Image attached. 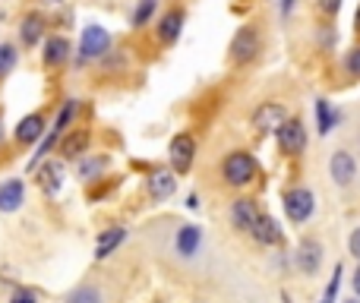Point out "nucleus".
<instances>
[{
    "label": "nucleus",
    "mask_w": 360,
    "mask_h": 303,
    "mask_svg": "<svg viewBox=\"0 0 360 303\" xmlns=\"http://www.w3.org/2000/svg\"><path fill=\"white\" fill-rule=\"evenodd\" d=\"M221 171H224V180H228L231 186H247L250 180L256 177V158L253 155H247V152H231L228 158H224V165H221Z\"/></svg>",
    "instance_id": "obj_1"
},
{
    "label": "nucleus",
    "mask_w": 360,
    "mask_h": 303,
    "mask_svg": "<svg viewBox=\"0 0 360 303\" xmlns=\"http://www.w3.org/2000/svg\"><path fill=\"white\" fill-rule=\"evenodd\" d=\"M262 41H259V32L253 29V25H243V29H237L234 41H231V60L234 63H250L256 54H259Z\"/></svg>",
    "instance_id": "obj_2"
},
{
    "label": "nucleus",
    "mask_w": 360,
    "mask_h": 303,
    "mask_svg": "<svg viewBox=\"0 0 360 303\" xmlns=\"http://www.w3.org/2000/svg\"><path fill=\"white\" fill-rule=\"evenodd\" d=\"M313 209H316V199H313V193L307 190V186H297V190L285 193V212L294 224H304L307 218L313 215Z\"/></svg>",
    "instance_id": "obj_3"
},
{
    "label": "nucleus",
    "mask_w": 360,
    "mask_h": 303,
    "mask_svg": "<svg viewBox=\"0 0 360 303\" xmlns=\"http://www.w3.org/2000/svg\"><path fill=\"white\" fill-rule=\"evenodd\" d=\"M288 120H291L288 111L281 105H275V101H266V105H259L253 111V127H256V133H262V136H266V133H278Z\"/></svg>",
    "instance_id": "obj_4"
},
{
    "label": "nucleus",
    "mask_w": 360,
    "mask_h": 303,
    "mask_svg": "<svg viewBox=\"0 0 360 303\" xmlns=\"http://www.w3.org/2000/svg\"><path fill=\"white\" fill-rule=\"evenodd\" d=\"M193 158H196V139L190 133H177L171 139V167L174 174H186L193 167Z\"/></svg>",
    "instance_id": "obj_5"
},
{
    "label": "nucleus",
    "mask_w": 360,
    "mask_h": 303,
    "mask_svg": "<svg viewBox=\"0 0 360 303\" xmlns=\"http://www.w3.org/2000/svg\"><path fill=\"white\" fill-rule=\"evenodd\" d=\"M111 48V35H108L105 25H86V32H82V60H92V57H101L105 51Z\"/></svg>",
    "instance_id": "obj_6"
},
{
    "label": "nucleus",
    "mask_w": 360,
    "mask_h": 303,
    "mask_svg": "<svg viewBox=\"0 0 360 303\" xmlns=\"http://www.w3.org/2000/svg\"><path fill=\"white\" fill-rule=\"evenodd\" d=\"M329 174H332V180H335L338 186H351V183H354V177H357V161H354V155L345 152V149H338V152L329 158Z\"/></svg>",
    "instance_id": "obj_7"
},
{
    "label": "nucleus",
    "mask_w": 360,
    "mask_h": 303,
    "mask_svg": "<svg viewBox=\"0 0 360 303\" xmlns=\"http://www.w3.org/2000/svg\"><path fill=\"white\" fill-rule=\"evenodd\" d=\"M278 146H281V152H288V155L304 152V146H307L304 124H300V120H288V124L278 130Z\"/></svg>",
    "instance_id": "obj_8"
},
{
    "label": "nucleus",
    "mask_w": 360,
    "mask_h": 303,
    "mask_svg": "<svg viewBox=\"0 0 360 303\" xmlns=\"http://www.w3.org/2000/svg\"><path fill=\"white\" fill-rule=\"evenodd\" d=\"M231 221H234L237 231H250V234H253L256 221H259V209H256L253 199H237V202L231 205Z\"/></svg>",
    "instance_id": "obj_9"
},
{
    "label": "nucleus",
    "mask_w": 360,
    "mask_h": 303,
    "mask_svg": "<svg viewBox=\"0 0 360 303\" xmlns=\"http://www.w3.org/2000/svg\"><path fill=\"white\" fill-rule=\"evenodd\" d=\"M319 266H323V247H319L316 240H310V237H307V240L297 247V269L304 275H316Z\"/></svg>",
    "instance_id": "obj_10"
},
{
    "label": "nucleus",
    "mask_w": 360,
    "mask_h": 303,
    "mask_svg": "<svg viewBox=\"0 0 360 303\" xmlns=\"http://www.w3.org/2000/svg\"><path fill=\"white\" fill-rule=\"evenodd\" d=\"M70 41L63 35H51L48 41H44V51H41V60L44 67H63V63L70 60Z\"/></svg>",
    "instance_id": "obj_11"
},
{
    "label": "nucleus",
    "mask_w": 360,
    "mask_h": 303,
    "mask_svg": "<svg viewBox=\"0 0 360 303\" xmlns=\"http://www.w3.org/2000/svg\"><path fill=\"white\" fill-rule=\"evenodd\" d=\"M174 190H177L174 171H152V174H149V196L155 199V202H162V199L174 196Z\"/></svg>",
    "instance_id": "obj_12"
},
{
    "label": "nucleus",
    "mask_w": 360,
    "mask_h": 303,
    "mask_svg": "<svg viewBox=\"0 0 360 303\" xmlns=\"http://www.w3.org/2000/svg\"><path fill=\"white\" fill-rule=\"evenodd\" d=\"M25 199V183L22 180H6V183H0V212H16L19 205H22Z\"/></svg>",
    "instance_id": "obj_13"
},
{
    "label": "nucleus",
    "mask_w": 360,
    "mask_h": 303,
    "mask_svg": "<svg viewBox=\"0 0 360 303\" xmlns=\"http://www.w3.org/2000/svg\"><path fill=\"white\" fill-rule=\"evenodd\" d=\"M124 240H127V228H108V231H101L98 240H95V259H108V256H111Z\"/></svg>",
    "instance_id": "obj_14"
},
{
    "label": "nucleus",
    "mask_w": 360,
    "mask_h": 303,
    "mask_svg": "<svg viewBox=\"0 0 360 303\" xmlns=\"http://www.w3.org/2000/svg\"><path fill=\"white\" fill-rule=\"evenodd\" d=\"M41 38H44V19L38 16V13L22 16V25H19V41H22L25 48H35Z\"/></svg>",
    "instance_id": "obj_15"
},
{
    "label": "nucleus",
    "mask_w": 360,
    "mask_h": 303,
    "mask_svg": "<svg viewBox=\"0 0 360 303\" xmlns=\"http://www.w3.org/2000/svg\"><path fill=\"white\" fill-rule=\"evenodd\" d=\"M180 32H184V10H171L162 16V25H158V38H162L165 44H174L180 38Z\"/></svg>",
    "instance_id": "obj_16"
},
{
    "label": "nucleus",
    "mask_w": 360,
    "mask_h": 303,
    "mask_svg": "<svg viewBox=\"0 0 360 303\" xmlns=\"http://www.w3.org/2000/svg\"><path fill=\"white\" fill-rule=\"evenodd\" d=\"M41 133H44V117H41V114H29V117H22V120H19V127H16V139L22 146L41 139Z\"/></svg>",
    "instance_id": "obj_17"
},
{
    "label": "nucleus",
    "mask_w": 360,
    "mask_h": 303,
    "mask_svg": "<svg viewBox=\"0 0 360 303\" xmlns=\"http://www.w3.org/2000/svg\"><path fill=\"white\" fill-rule=\"evenodd\" d=\"M199 243H202V231H199V224H184V228L177 231V253L180 256L199 253Z\"/></svg>",
    "instance_id": "obj_18"
},
{
    "label": "nucleus",
    "mask_w": 360,
    "mask_h": 303,
    "mask_svg": "<svg viewBox=\"0 0 360 303\" xmlns=\"http://www.w3.org/2000/svg\"><path fill=\"white\" fill-rule=\"evenodd\" d=\"M253 237L259 243H266V247H275V243H281L278 221H275V218H269V215H259V221H256V228H253Z\"/></svg>",
    "instance_id": "obj_19"
},
{
    "label": "nucleus",
    "mask_w": 360,
    "mask_h": 303,
    "mask_svg": "<svg viewBox=\"0 0 360 303\" xmlns=\"http://www.w3.org/2000/svg\"><path fill=\"white\" fill-rule=\"evenodd\" d=\"M38 183L44 193H57L63 186V165L60 161H48V165L38 171Z\"/></svg>",
    "instance_id": "obj_20"
},
{
    "label": "nucleus",
    "mask_w": 360,
    "mask_h": 303,
    "mask_svg": "<svg viewBox=\"0 0 360 303\" xmlns=\"http://www.w3.org/2000/svg\"><path fill=\"white\" fill-rule=\"evenodd\" d=\"M89 133L86 130H76V133H70L67 139L60 143V152H63V158H82L86 155V149H89Z\"/></svg>",
    "instance_id": "obj_21"
},
{
    "label": "nucleus",
    "mask_w": 360,
    "mask_h": 303,
    "mask_svg": "<svg viewBox=\"0 0 360 303\" xmlns=\"http://www.w3.org/2000/svg\"><path fill=\"white\" fill-rule=\"evenodd\" d=\"M335 124H338V114L329 108V101L319 98L316 101V127H319V133H323V136H329Z\"/></svg>",
    "instance_id": "obj_22"
},
{
    "label": "nucleus",
    "mask_w": 360,
    "mask_h": 303,
    "mask_svg": "<svg viewBox=\"0 0 360 303\" xmlns=\"http://www.w3.org/2000/svg\"><path fill=\"white\" fill-rule=\"evenodd\" d=\"M67 303H101V291L95 285H79L67 297Z\"/></svg>",
    "instance_id": "obj_23"
},
{
    "label": "nucleus",
    "mask_w": 360,
    "mask_h": 303,
    "mask_svg": "<svg viewBox=\"0 0 360 303\" xmlns=\"http://www.w3.org/2000/svg\"><path fill=\"white\" fill-rule=\"evenodd\" d=\"M155 6H158V0H139L136 13H133V25H136V29H143V25L155 16Z\"/></svg>",
    "instance_id": "obj_24"
},
{
    "label": "nucleus",
    "mask_w": 360,
    "mask_h": 303,
    "mask_svg": "<svg viewBox=\"0 0 360 303\" xmlns=\"http://www.w3.org/2000/svg\"><path fill=\"white\" fill-rule=\"evenodd\" d=\"M16 57H19V51L13 44H0V79L10 76V70L16 67Z\"/></svg>",
    "instance_id": "obj_25"
},
{
    "label": "nucleus",
    "mask_w": 360,
    "mask_h": 303,
    "mask_svg": "<svg viewBox=\"0 0 360 303\" xmlns=\"http://www.w3.org/2000/svg\"><path fill=\"white\" fill-rule=\"evenodd\" d=\"M76 108H79V105H76V101H67V105L60 108V114H57V124H54V130H51V133H54V136H60V133L70 127V120H73Z\"/></svg>",
    "instance_id": "obj_26"
},
{
    "label": "nucleus",
    "mask_w": 360,
    "mask_h": 303,
    "mask_svg": "<svg viewBox=\"0 0 360 303\" xmlns=\"http://www.w3.org/2000/svg\"><path fill=\"white\" fill-rule=\"evenodd\" d=\"M338 288H342V262L332 269V281H329V288H326V294H323V303H335Z\"/></svg>",
    "instance_id": "obj_27"
},
{
    "label": "nucleus",
    "mask_w": 360,
    "mask_h": 303,
    "mask_svg": "<svg viewBox=\"0 0 360 303\" xmlns=\"http://www.w3.org/2000/svg\"><path fill=\"white\" fill-rule=\"evenodd\" d=\"M101 171H105V158H86L79 167L82 177H92V174H101Z\"/></svg>",
    "instance_id": "obj_28"
},
{
    "label": "nucleus",
    "mask_w": 360,
    "mask_h": 303,
    "mask_svg": "<svg viewBox=\"0 0 360 303\" xmlns=\"http://www.w3.org/2000/svg\"><path fill=\"white\" fill-rule=\"evenodd\" d=\"M345 67H348V73H351V76H360V44H357V48L348 54V60H345Z\"/></svg>",
    "instance_id": "obj_29"
},
{
    "label": "nucleus",
    "mask_w": 360,
    "mask_h": 303,
    "mask_svg": "<svg viewBox=\"0 0 360 303\" xmlns=\"http://www.w3.org/2000/svg\"><path fill=\"white\" fill-rule=\"evenodd\" d=\"M10 303H35V294H32L29 288H22V291L13 294V300H10Z\"/></svg>",
    "instance_id": "obj_30"
},
{
    "label": "nucleus",
    "mask_w": 360,
    "mask_h": 303,
    "mask_svg": "<svg viewBox=\"0 0 360 303\" xmlns=\"http://www.w3.org/2000/svg\"><path fill=\"white\" fill-rule=\"evenodd\" d=\"M319 10L329 13V16H332V13L342 10V0H319Z\"/></svg>",
    "instance_id": "obj_31"
},
{
    "label": "nucleus",
    "mask_w": 360,
    "mask_h": 303,
    "mask_svg": "<svg viewBox=\"0 0 360 303\" xmlns=\"http://www.w3.org/2000/svg\"><path fill=\"white\" fill-rule=\"evenodd\" d=\"M348 250H351V256H357V259H360V228H354V234H351Z\"/></svg>",
    "instance_id": "obj_32"
},
{
    "label": "nucleus",
    "mask_w": 360,
    "mask_h": 303,
    "mask_svg": "<svg viewBox=\"0 0 360 303\" xmlns=\"http://www.w3.org/2000/svg\"><path fill=\"white\" fill-rule=\"evenodd\" d=\"M186 205H190V209H199V196H196V193H193V196L186 199Z\"/></svg>",
    "instance_id": "obj_33"
},
{
    "label": "nucleus",
    "mask_w": 360,
    "mask_h": 303,
    "mask_svg": "<svg viewBox=\"0 0 360 303\" xmlns=\"http://www.w3.org/2000/svg\"><path fill=\"white\" fill-rule=\"evenodd\" d=\"M354 294L360 297V266H357V272H354Z\"/></svg>",
    "instance_id": "obj_34"
},
{
    "label": "nucleus",
    "mask_w": 360,
    "mask_h": 303,
    "mask_svg": "<svg viewBox=\"0 0 360 303\" xmlns=\"http://www.w3.org/2000/svg\"><path fill=\"white\" fill-rule=\"evenodd\" d=\"M41 4H51V6H57V4H60V0H41Z\"/></svg>",
    "instance_id": "obj_35"
},
{
    "label": "nucleus",
    "mask_w": 360,
    "mask_h": 303,
    "mask_svg": "<svg viewBox=\"0 0 360 303\" xmlns=\"http://www.w3.org/2000/svg\"><path fill=\"white\" fill-rule=\"evenodd\" d=\"M357 29H360V10H357Z\"/></svg>",
    "instance_id": "obj_36"
},
{
    "label": "nucleus",
    "mask_w": 360,
    "mask_h": 303,
    "mask_svg": "<svg viewBox=\"0 0 360 303\" xmlns=\"http://www.w3.org/2000/svg\"><path fill=\"white\" fill-rule=\"evenodd\" d=\"M345 303H360V300H357V297H354V300H345Z\"/></svg>",
    "instance_id": "obj_37"
},
{
    "label": "nucleus",
    "mask_w": 360,
    "mask_h": 303,
    "mask_svg": "<svg viewBox=\"0 0 360 303\" xmlns=\"http://www.w3.org/2000/svg\"><path fill=\"white\" fill-rule=\"evenodd\" d=\"M0 139H4V127H0Z\"/></svg>",
    "instance_id": "obj_38"
}]
</instances>
